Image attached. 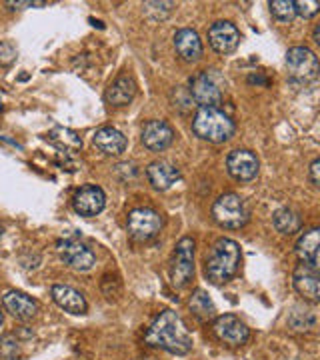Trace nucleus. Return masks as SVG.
<instances>
[{
    "mask_svg": "<svg viewBox=\"0 0 320 360\" xmlns=\"http://www.w3.org/2000/svg\"><path fill=\"white\" fill-rule=\"evenodd\" d=\"M319 250H320V231L319 229H310L298 240H296V255L300 258V262H305L308 266L319 269Z\"/></svg>",
    "mask_w": 320,
    "mask_h": 360,
    "instance_id": "4be33fe9",
    "label": "nucleus"
},
{
    "mask_svg": "<svg viewBox=\"0 0 320 360\" xmlns=\"http://www.w3.org/2000/svg\"><path fill=\"white\" fill-rule=\"evenodd\" d=\"M56 252H58L60 260L68 269L78 270V272H87L96 262V257H94V252L90 250L89 246L82 245L80 240H75V238L60 240L56 245Z\"/></svg>",
    "mask_w": 320,
    "mask_h": 360,
    "instance_id": "1a4fd4ad",
    "label": "nucleus"
},
{
    "mask_svg": "<svg viewBox=\"0 0 320 360\" xmlns=\"http://www.w3.org/2000/svg\"><path fill=\"white\" fill-rule=\"evenodd\" d=\"M320 4L319 2H314V0H298L295 2V11L296 16H302V18H312V16H316L319 14Z\"/></svg>",
    "mask_w": 320,
    "mask_h": 360,
    "instance_id": "c85d7f7f",
    "label": "nucleus"
},
{
    "mask_svg": "<svg viewBox=\"0 0 320 360\" xmlns=\"http://www.w3.org/2000/svg\"><path fill=\"white\" fill-rule=\"evenodd\" d=\"M208 42L218 54H231L241 44V32L231 20H217L208 28Z\"/></svg>",
    "mask_w": 320,
    "mask_h": 360,
    "instance_id": "9b49d317",
    "label": "nucleus"
},
{
    "mask_svg": "<svg viewBox=\"0 0 320 360\" xmlns=\"http://www.w3.org/2000/svg\"><path fill=\"white\" fill-rule=\"evenodd\" d=\"M134 96H136V82H134V78L128 77V75H122V77H118L106 89V94H104V98H106V103L113 104V106H127L134 101Z\"/></svg>",
    "mask_w": 320,
    "mask_h": 360,
    "instance_id": "412c9836",
    "label": "nucleus"
},
{
    "mask_svg": "<svg viewBox=\"0 0 320 360\" xmlns=\"http://www.w3.org/2000/svg\"><path fill=\"white\" fill-rule=\"evenodd\" d=\"M0 110H2V103H0Z\"/></svg>",
    "mask_w": 320,
    "mask_h": 360,
    "instance_id": "f704fd0d",
    "label": "nucleus"
},
{
    "mask_svg": "<svg viewBox=\"0 0 320 360\" xmlns=\"http://www.w3.org/2000/svg\"><path fill=\"white\" fill-rule=\"evenodd\" d=\"M212 219L218 226L229 229V231H238L250 219V210L244 202L243 196L236 193H226L218 196L212 205Z\"/></svg>",
    "mask_w": 320,
    "mask_h": 360,
    "instance_id": "20e7f679",
    "label": "nucleus"
},
{
    "mask_svg": "<svg viewBox=\"0 0 320 360\" xmlns=\"http://www.w3.org/2000/svg\"><path fill=\"white\" fill-rule=\"evenodd\" d=\"M2 304H4L6 312H11L18 321H30L39 312V302L20 290H8L2 296Z\"/></svg>",
    "mask_w": 320,
    "mask_h": 360,
    "instance_id": "dca6fc26",
    "label": "nucleus"
},
{
    "mask_svg": "<svg viewBox=\"0 0 320 360\" xmlns=\"http://www.w3.org/2000/svg\"><path fill=\"white\" fill-rule=\"evenodd\" d=\"M258 168H260V165H258L256 155L246 150V148H236L226 158V170L232 179L238 180V182L255 180L256 174H258Z\"/></svg>",
    "mask_w": 320,
    "mask_h": 360,
    "instance_id": "ddd939ff",
    "label": "nucleus"
},
{
    "mask_svg": "<svg viewBox=\"0 0 320 360\" xmlns=\"http://www.w3.org/2000/svg\"><path fill=\"white\" fill-rule=\"evenodd\" d=\"M212 330L222 342H226L231 347L246 345L248 338H250V328L234 314H220V316H217L215 322H212Z\"/></svg>",
    "mask_w": 320,
    "mask_h": 360,
    "instance_id": "9d476101",
    "label": "nucleus"
},
{
    "mask_svg": "<svg viewBox=\"0 0 320 360\" xmlns=\"http://www.w3.org/2000/svg\"><path fill=\"white\" fill-rule=\"evenodd\" d=\"M243 252L238 243L231 238H218L205 258V274L210 283L224 284L238 272Z\"/></svg>",
    "mask_w": 320,
    "mask_h": 360,
    "instance_id": "f03ea898",
    "label": "nucleus"
},
{
    "mask_svg": "<svg viewBox=\"0 0 320 360\" xmlns=\"http://www.w3.org/2000/svg\"><path fill=\"white\" fill-rule=\"evenodd\" d=\"M188 307H191V312L198 319L200 322L212 321L215 314H217V309H215V302L210 300L208 292H205L203 288L194 290L188 300Z\"/></svg>",
    "mask_w": 320,
    "mask_h": 360,
    "instance_id": "5701e85b",
    "label": "nucleus"
},
{
    "mask_svg": "<svg viewBox=\"0 0 320 360\" xmlns=\"http://www.w3.org/2000/svg\"><path fill=\"white\" fill-rule=\"evenodd\" d=\"M310 182L314 188L320 186V160H312V165H310Z\"/></svg>",
    "mask_w": 320,
    "mask_h": 360,
    "instance_id": "2f4dec72",
    "label": "nucleus"
},
{
    "mask_svg": "<svg viewBox=\"0 0 320 360\" xmlns=\"http://www.w3.org/2000/svg\"><path fill=\"white\" fill-rule=\"evenodd\" d=\"M146 176L156 191H168L180 180V170L168 160H154L146 168Z\"/></svg>",
    "mask_w": 320,
    "mask_h": 360,
    "instance_id": "aec40b11",
    "label": "nucleus"
},
{
    "mask_svg": "<svg viewBox=\"0 0 320 360\" xmlns=\"http://www.w3.org/2000/svg\"><path fill=\"white\" fill-rule=\"evenodd\" d=\"M14 58H16V46L13 42H0V65H13Z\"/></svg>",
    "mask_w": 320,
    "mask_h": 360,
    "instance_id": "c756f323",
    "label": "nucleus"
},
{
    "mask_svg": "<svg viewBox=\"0 0 320 360\" xmlns=\"http://www.w3.org/2000/svg\"><path fill=\"white\" fill-rule=\"evenodd\" d=\"M49 139H51L52 144H56L60 150H66V153H78L82 148V139L75 130L64 129V127L52 129L49 132Z\"/></svg>",
    "mask_w": 320,
    "mask_h": 360,
    "instance_id": "b1692460",
    "label": "nucleus"
},
{
    "mask_svg": "<svg viewBox=\"0 0 320 360\" xmlns=\"http://www.w3.org/2000/svg\"><path fill=\"white\" fill-rule=\"evenodd\" d=\"M234 130L236 129L231 116L212 106H200L192 118V132L198 139L215 142V144L231 141Z\"/></svg>",
    "mask_w": 320,
    "mask_h": 360,
    "instance_id": "7ed1b4c3",
    "label": "nucleus"
},
{
    "mask_svg": "<svg viewBox=\"0 0 320 360\" xmlns=\"http://www.w3.org/2000/svg\"><path fill=\"white\" fill-rule=\"evenodd\" d=\"M174 141V130L165 120H148L142 129V144L153 150L162 153Z\"/></svg>",
    "mask_w": 320,
    "mask_h": 360,
    "instance_id": "4468645a",
    "label": "nucleus"
},
{
    "mask_svg": "<svg viewBox=\"0 0 320 360\" xmlns=\"http://www.w3.org/2000/svg\"><path fill=\"white\" fill-rule=\"evenodd\" d=\"M272 224H274V229L281 232V234H295V232L300 231L302 219H300V214L296 210H293V208H281V210L274 212Z\"/></svg>",
    "mask_w": 320,
    "mask_h": 360,
    "instance_id": "393cba45",
    "label": "nucleus"
},
{
    "mask_svg": "<svg viewBox=\"0 0 320 360\" xmlns=\"http://www.w3.org/2000/svg\"><path fill=\"white\" fill-rule=\"evenodd\" d=\"M2 322H4V316H2V312H0V326H2Z\"/></svg>",
    "mask_w": 320,
    "mask_h": 360,
    "instance_id": "473e14b6",
    "label": "nucleus"
},
{
    "mask_svg": "<svg viewBox=\"0 0 320 360\" xmlns=\"http://www.w3.org/2000/svg\"><path fill=\"white\" fill-rule=\"evenodd\" d=\"M0 359L18 360L20 359V342L14 335L0 336Z\"/></svg>",
    "mask_w": 320,
    "mask_h": 360,
    "instance_id": "cd10ccee",
    "label": "nucleus"
},
{
    "mask_svg": "<svg viewBox=\"0 0 320 360\" xmlns=\"http://www.w3.org/2000/svg\"><path fill=\"white\" fill-rule=\"evenodd\" d=\"M192 98L200 106H212L217 108V104H220L224 92H222V78L217 70H205L200 75L192 78L191 84Z\"/></svg>",
    "mask_w": 320,
    "mask_h": 360,
    "instance_id": "6e6552de",
    "label": "nucleus"
},
{
    "mask_svg": "<svg viewBox=\"0 0 320 360\" xmlns=\"http://www.w3.org/2000/svg\"><path fill=\"white\" fill-rule=\"evenodd\" d=\"M92 144L106 156H120L127 150V136L113 127H103L94 132Z\"/></svg>",
    "mask_w": 320,
    "mask_h": 360,
    "instance_id": "6ab92c4d",
    "label": "nucleus"
},
{
    "mask_svg": "<svg viewBox=\"0 0 320 360\" xmlns=\"http://www.w3.org/2000/svg\"><path fill=\"white\" fill-rule=\"evenodd\" d=\"M269 6L272 16H274L281 25H288V22L295 20L296 11L293 0H272Z\"/></svg>",
    "mask_w": 320,
    "mask_h": 360,
    "instance_id": "a878e982",
    "label": "nucleus"
},
{
    "mask_svg": "<svg viewBox=\"0 0 320 360\" xmlns=\"http://www.w3.org/2000/svg\"><path fill=\"white\" fill-rule=\"evenodd\" d=\"M144 340L146 345L162 348L177 356H184L192 350L191 333L174 310H162L148 326Z\"/></svg>",
    "mask_w": 320,
    "mask_h": 360,
    "instance_id": "f257e3e1",
    "label": "nucleus"
},
{
    "mask_svg": "<svg viewBox=\"0 0 320 360\" xmlns=\"http://www.w3.org/2000/svg\"><path fill=\"white\" fill-rule=\"evenodd\" d=\"M293 284H295L296 292L305 296L310 302H319L320 300V276L319 269L308 266V264H298L293 274Z\"/></svg>",
    "mask_w": 320,
    "mask_h": 360,
    "instance_id": "2eb2a0df",
    "label": "nucleus"
},
{
    "mask_svg": "<svg viewBox=\"0 0 320 360\" xmlns=\"http://www.w3.org/2000/svg\"><path fill=\"white\" fill-rule=\"evenodd\" d=\"M192 276H194V240L191 236H184L174 246L170 281L174 288H186L191 284Z\"/></svg>",
    "mask_w": 320,
    "mask_h": 360,
    "instance_id": "423d86ee",
    "label": "nucleus"
},
{
    "mask_svg": "<svg viewBox=\"0 0 320 360\" xmlns=\"http://www.w3.org/2000/svg\"><path fill=\"white\" fill-rule=\"evenodd\" d=\"M104 205H106V194L96 184H87L78 188L77 194L72 196V208L80 217H96L104 210Z\"/></svg>",
    "mask_w": 320,
    "mask_h": 360,
    "instance_id": "f8f14e48",
    "label": "nucleus"
},
{
    "mask_svg": "<svg viewBox=\"0 0 320 360\" xmlns=\"http://www.w3.org/2000/svg\"><path fill=\"white\" fill-rule=\"evenodd\" d=\"M4 6H8L11 11H16V8L20 11V8H30V6H44V2H30V0H25V2L18 0V2H14V0H6Z\"/></svg>",
    "mask_w": 320,
    "mask_h": 360,
    "instance_id": "7c9ffc66",
    "label": "nucleus"
},
{
    "mask_svg": "<svg viewBox=\"0 0 320 360\" xmlns=\"http://www.w3.org/2000/svg\"><path fill=\"white\" fill-rule=\"evenodd\" d=\"M51 296L52 300L60 307L66 312L70 314H84L89 304H87V298L78 292L77 288L68 286V284H54L51 288Z\"/></svg>",
    "mask_w": 320,
    "mask_h": 360,
    "instance_id": "f3484780",
    "label": "nucleus"
},
{
    "mask_svg": "<svg viewBox=\"0 0 320 360\" xmlns=\"http://www.w3.org/2000/svg\"><path fill=\"white\" fill-rule=\"evenodd\" d=\"M174 49L184 63H198L203 58V42L196 30L180 28L174 34Z\"/></svg>",
    "mask_w": 320,
    "mask_h": 360,
    "instance_id": "a211bd4d",
    "label": "nucleus"
},
{
    "mask_svg": "<svg viewBox=\"0 0 320 360\" xmlns=\"http://www.w3.org/2000/svg\"><path fill=\"white\" fill-rule=\"evenodd\" d=\"M162 224H165L162 217L154 208H146V206L130 210V214H128L127 219L128 234L134 240H139V243L153 240L154 236L162 231Z\"/></svg>",
    "mask_w": 320,
    "mask_h": 360,
    "instance_id": "39448f33",
    "label": "nucleus"
},
{
    "mask_svg": "<svg viewBox=\"0 0 320 360\" xmlns=\"http://www.w3.org/2000/svg\"><path fill=\"white\" fill-rule=\"evenodd\" d=\"M2 232H4V231H2V226H0V236H2Z\"/></svg>",
    "mask_w": 320,
    "mask_h": 360,
    "instance_id": "72a5a7b5",
    "label": "nucleus"
},
{
    "mask_svg": "<svg viewBox=\"0 0 320 360\" xmlns=\"http://www.w3.org/2000/svg\"><path fill=\"white\" fill-rule=\"evenodd\" d=\"M142 8H144V14H146L151 20L158 22V20H165L168 14L172 13L174 2H144Z\"/></svg>",
    "mask_w": 320,
    "mask_h": 360,
    "instance_id": "bb28decb",
    "label": "nucleus"
},
{
    "mask_svg": "<svg viewBox=\"0 0 320 360\" xmlns=\"http://www.w3.org/2000/svg\"><path fill=\"white\" fill-rule=\"evenodd\" d=\"M286 68L295 82H312L319 77V56L307 46H295L286 52Z\"/></svg>",
    "mask_w": 320,
    "mask_h": 360,
    "instance_id": "0eeeda50",
    "label": "nucleus"
}]
</instances>
